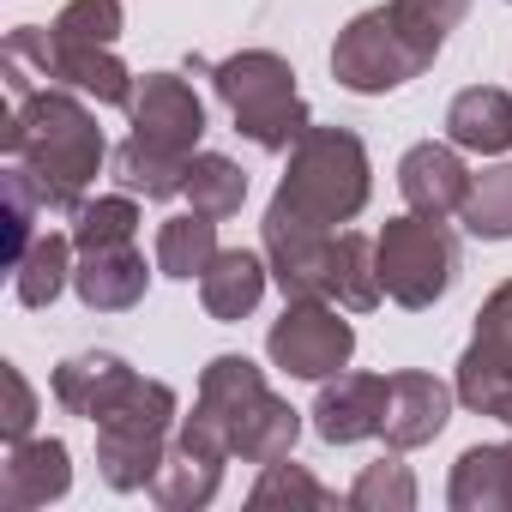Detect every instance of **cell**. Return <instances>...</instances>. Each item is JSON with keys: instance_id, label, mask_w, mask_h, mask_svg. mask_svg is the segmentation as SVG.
<instances>
[{"instance_id": "obj_34", "label": "cell", "mask_w": 512, "mask_h": 512, "mask_svg": "<svg viewBox=\"0 0 512 512\" xmlns=\"http://www.w3.org/2000/svg\"><path fill=\"white\" fill-rule=\"evenodd\" d=\"M506 458H512V440H506Z\"/></svg>"}, {"instance_id": "obj_6", "label": "cell", "mask_w": 512, "mask_h": 512, "mask_svg": "<svg viewBox=\"0 0 512 512\" xmlns=\"http://www.w3.org/2000/svg\"><path fill=\"white\" fill-rule=\"evenodd\" d=\"M440 43L428 31H416L398 7H374L362 19H350L332 43V79L356 97H386L410 79H422L434 67Z\"/></svg>"}, {"instance_id": "obj_9", "label": "cell", "mask_w": 512, "mask_h": 512, "mask_svg": "<svg viewBox=\"0 0 512 512\" xmlns=\"http://www.w3.org/2000/svg\"><path fill=\"white\" fill-rule=\"evenodd\" d=\"M458 404L476 416H494L512 428V278L482 302L476 314V338L458 356V380H452Z\"/></svg>"}, {"instance_id": "obj_4", "label": "cell", "mask_w": 512, "mask_h": 512, "mask_svg": "<svg viewBox=\"0 0 512 512\" xmlns=\"http://www.w3.org/2000/svg\"><path fill=\"white\" fill-rule=\"evenodd\" d=\"M193 416H199L235 458H247V464L284 458V452L296 446V434H302V416L266 386V374L253 368L247 356H217V362H205Z\"/></svg>"}, {"instance_id": "obj_23", "label": "cell", "mask_w": 512, "mask_h": 512, "mask_svg": "<svg viewBox=\"0 0 512 512\" xmlns=\"http://www.w3.org/2000/svg\"><path fill=\"white\" fill-rule=\"evenodd\" d=\"M217 217H205V211H187V217H169L163 229H157V272L163 278H205V266L217 260Z\"/></svg>"}, {"instance_id": "obj_28", "label": "cell", "mask_w": 512, "mask_h": 512, "mask_svg": "<svg viewBox=\"0 0 512 512\" xmlns=\"http://www.w3.org/2000/svg\"><path fill=\"white\" fill-rule=\"evenodd\" d=\"M139 235V205L133 193H109V199H85L73 211V247L91 253V247H121Z\"/></svg>"}, {"instance_id": "obj_26", "label": "cell", "mask_w": 512, "mask_h": 512, "mask_svg": "<svg viewBox=\"0 0 512 512\" xmlns=\"http://www.w3.org/2000/svg\"><path fill=\"white\" fill-rule=\"evenodd\" d=\"M247 506H253V512H272V506H308V512H326V506H338V494H332L326 482H314L302 464H290V452H284V458H272V464L260 470V482H253Z\"/></svg>"}, {"instance_id": "obj_14", "label": "cell", "mask_w": 512, "mask_h": 512, "mask_svg": "<svg viewBox=\"0 0 512 512\" xmlns=\"http://www.w3.org/2000/svg\"><path fill=\"white\" fill-rule=\"evenodd\" d=\"M452 398H458V392H452L446 380L422 374V368L386 374V422H380L386 446H392V452H416V446H428V440L446 428Z\"/></svg>"}, {"instance_id": "obj_19", "label": "cell", "mask_w": 512, "mask_h": 512, "mask_svg": "<svg viewBox=\"0 0 512 512\" xmlns=\"http://www.w3.org/2000/svg\"><path fill=\"white\" fill-rule=\"evenodd\" d=\"M266 278H272V266L260 260V253L223 247L217 260L205 266V278H199V302H205V314H211L217 326H235V320H247L253 308H260Z\"/></svg>"}, {"instance_id": "obj_20", "label": "cell", "mask_w": 512, "mask_h": 512, "mask_svg": "<svg viewBox=\"0 0 512 512\" xmlns=\"http://www.w3.org/2000/svg\"><path fill=\"white\" fill-rule=\"evenodd\" d=\"M446 133H452L458 151H482V157L512 151V97L494 91V85L458 91L452 109H446Z\"/></svg>"}, {"instance_id": "obj_18", "label": "cell", "mask_w": 512, "mask_h": 512, "mask_svg": "<svg viewBox=\"0 0 512 512\" xmlns=\"http://www.w3.org/2000/svg\"><path fill=\"white\" fill-rule=\"evenodd\" d=\"M139 374L121 362V356H109V350H85V356H67L61 368H55V404L61 410H73V416H85L91 428L127 398V386H133Z\"/></svg>"}, {"instance_id": "obj_24", "label": "cell", "mask_w": 512, "mask_h": 512, "mask_svg": "<svg viewBox=\"0 0 512 512\" xmlns=\"http://www.w3.org/2000/svg\"><path fill=\"white\" fill-rule=\"evenodd\" d=\"M380 260H374V235L362 229H338V260H332V302L350 314L380 308Z\"/></svg>"}, {"instance_id": "obj_21", "label": "cell", "mask_w": 512, "mask_h": 512, "mask_svg": "<svg viewBox=\"0 0 512 512\" xmlns=\"http://www.w3.org/2000/svg\"><path fill=\"white\" fill-rule=\"evenodd\" d=\"M446 500H452V512H512V458H506V446H470L452 464Z\"/></svg>"}, {"instance_id": "obj_16", "label": "cell", "mask_w": 512, "mask_h": 512, "mask_svg": "<svg viewBox=\"0 0 512 512\" xmlns=\"http://www.w3.org/2000/svg\"><path fill=\"white\" fill-rule=\"evenodd\" d=\"M73 488V458L61 440H7V464H0V506L7 512H31L49 506Z\"/></svg>"}, {"instance_id": "obj_15", "label": "cell", "mask_w": 512, "mask_h": 512, "mask_svg": "<svg viewBox=\"0 0 512 512\" xmlns=\"http://www.w3.org/2000/svg\"><path fill=\"white\" fill-rule=\"evenodd\" d=\"M386 422V374H332L314 398V434L326 446H356Z\"/></svg>"}, {"instance_id": "obj_5", "label": "cell", "mask_w": 512, "mask_h": 512, "mask_svg": "<svg viewBox=\"0 0 512 512\" xmlns=\"http://www.w3.org/2000/svg\"><path fill=\"white\" fill-rule=\"evenodd\" d=\"M211 85H217L223 109L235 115V133H247L260 151H290L314 127V115H308V103L296 91L290 61L272 55V49H241V55L217 61Z\"/></svg>"}, {"instance_id": "obj_11", "label": "cell", "mask_w": 512, "mask_h": 512, "mask_svg": "<svg viewBox=\"0 0 512 512\" xmlns=\"http://www.w3.org/2000/svg\"><path fill=\"white\" fill-rule=\"evenodd\" d=\"M229 458H235V452H229L199 416H187V422L175 428V440H169V452H163V464H157V476H151L145 494H151L157 506H169V512H193V506H205V500L217 494Z\"/></svg>"}, {"instance_id": "obj_22", "label": "cell", "mask_w": 512, "mask_h": 512, "mask_svg": "<svg viewBox=\"0 0 512 512\" xmlns=\"http://www.w3.org/2000/svg\"><path fill=\"white\" fill-rule=\"evenodd\" d=\"M73 235H61V229H43L31 247H25V260L13 266V296L25 302V308H49L67 284H73Z\"/></svg>"}, {"instance_id": "obj_31", "label": "cell", "mask_w": 512, "mask_h": 512, "mask_svg": "<svg viewBox=\"0 0 512 512\" xmlns=\"http://www.w3.org/2000/svg\"><path fill=\"white\" fill-rule=\"evenodd\" d=\"M55 37H73V43H109L121 37V0H73V7H61V19L49 25Z\"/></svg>"}, {"instance_id": "obj_8", "label": "cell", "mask_w": 512, "mask_h": 512, "mask_svg": "<svg viewBox=\"0 0 512 512\" xmlns=\"http://www.w3.org/2000/svg\"><path fill=\"white\" fill-rule=\"evenodd\" d=\"M374 260H380V290L398 308H434L458 278V241L440 217L410 211L374 235Z\"/></svg>"}, {"instance_id": "obj_1", "label": "cell", "mask_w": 512, "mask_h": 512, "mask_svg": "<svg viewBox=\"0 0 512 512\" xmlns=\"http://www.w3.org/2000/svg\"><path fill=\"white\" fill-rule=\"evenodd\" d=\"M0 145H7V163L25 169L49 217H73L109 157L97 115L79 97H67V85H37L13 97L7 121H0Z\"/></svg>"}, {"instance_id": "obj_12", "label": "cell", "mask_w": 512, "mask_h": 512, "mask_svg": "<svg viewBox=\"0 0 512 512\" xmlns=\"http://www.w3.org/2000/svg\"><path fill=\"white\" fill-rule=\"evenodd\" d=\"M332 260H338V235L332 229H308L290 217L266 211V266L278 278V290L290 302H332Z\"/></svg>"}, {"instance_id": "obj_2", "label": "cell", "mask_w": 512, "mask_h": 512, "mask_svg": "<svg viewBox=\"0 0 512 512\" xmlns=\"http://www.w3.org/2000/svg\"><path fill=\"white\" fill-rule=\"evenodd\" d=\"M133 139L115 151V181L145 199H175L187 187V163L199 157L205 133V103L193 97L187 79L175 73H145L133 85Z\"/></svg>"}, {"instance_id": "obj_13", "label": "cell", "mask_w": 512, "mask_h": 512, "mask_svg": "<svg viewBox=\"0 0 512 512\" xmlns=\"http://www.w3.org/2000/svg\"><path fill=\"white\" fill-rule=\"evenodd\" d=\"M470 169H464V157H458V145H434V139H422V145H410L404 151V163H398V193H404V205L416 211V217H458L464 211V199H470Z\"/></svg>"}, {"instance_id": "obj_3", "label": "cell", "mask_w": 512, "mask_h": 512, "mask_svg": "<svg viewBox=\"0 0 512 512\" xmlns=\"http://www.w3.org/2000/svg\"><path fill=\"white\" fill-rule=\"evenodd\" d=\"M368 145L350 127H308L290 145V169L272 193V217L308 223V229H338L368 205Z\"/></svg>"}, {"instance_id": "obj_32", "label": "cell", "mask_w": 512, "mask_h": 512, "mask_svg": "<svg viewBox=\"0 0 512 512\" xmlns=\"http://www.w3.org/2000/svg\"><path fill=\"white\" fill-rule=\"evenodd\" d=\"M0 392H7V410H0V434H7V440H25L31 422H37V398H31V386H25L19 362H0Z\"/></svg>"}, {"instance_id": "obj_30", "label": "cell", "mask_w": 512, "mask_h": 512, "mask_svg": "<svg viewBox=\"0 0 512 512\" xmlns=\"http://www.w3.org/2000/svg\"><path fill=\"white\" fill-rule=\"evenodd\" d=\"M0 187H7V266H19V260H25V247L37 241V211H43V199H37V187L25 181L19 163H7Z\"/></svg>"}, {"instance_id": "obj_27", "label": "cell", "mask_w": 512, "mask_h": 512, "mask_svg": "<svg viewBox=\"0 0 512 512\" xmlns=\"http://www.w3.org/2000/svg\"><path fill=\"white\" fill-rule=\"evenodd\" d=\"M464 229L482 235V241H506L512 235V163H494L470 181V199H464Z\"/></svg>"}, {"instance_id": "obj_29", "label": "cell", "mask_w": 512, "mask_h": 512, "mask_svg": "<svg viewBox=\"0 0 512 512\" xmlns=\"http://www.w3.org/2000/svg\"><path fill=\"white\" fill-rule=\"evenodd\" d=\"M350 506H356V512H410V506H416V476H410V464H398V458L368 464V470L356 476V488H350Z\"/></svg>"}, {"instance_id": "obj_17", "label": "cell", "mask_w": 512, "mask_h": 512, "mask_svg": "<svg viewBox=\"0 0 512 512\" xmlns=\"http://www.w3.org/2000/svg\"><path fill=\"white\" fill-rule=\"evenodd\" d=\"M145 284H151V272H145V253H139L133 241H121V247H91V253H79V266H73V290H79V302H85L91 314L139 308V302H145Z\"/></svg>"}, {"instance_id": "obj_10", "label": "cell", "mask_w": 512, "mask_h": 512, "mask_svg": "<svg viewBox=\"0 0 512 512\" xmlns=\"http://www.w3.org/2000/svg\"><path fill=\"white\" fill-rule=\"evenodd\" d=\"M266 356H272L284 374H296V380H332V374H344L350 356H356V326L344 320L338 302H314V296H308V302H290L284 320H272Z\"/></svg>"}, {"instance_id": "obj_7", "label": "cell", "mask_w": 512, "mask_h": 512, "mask_svg": "<svg viewBox=\"0 0 512 512\" xmlns=\"http://www.w3.org/2000/svg\"><path fill=\"white\" fill-rule=\"evenodd\" d=\"M169 428H175V392L163 380H133L127 398L97 422V464H103V482L133 494V488H151L163 452H169Z\"/></svg>"}, {"instance_id": "obj_33", "label": "cell", "mask_w": 512, "mask_h": 512, "mask_svg": "<svg viewBox=\"0 0 512 512\" xmlns=\"http://www.w3.org/2000/svg\"><path fill=\"white\" fill-rule=\"evenodd\" d=\"M392 7H398L416 31H428L434 43H446V31H458V25H464L470 0H392Z\"/></svg>"}, {"instance_id": "obj_25", "label": "cell", "mask_w": 512, "mask_h": 512, "mask_svg": "<svg viewBox=\"0 0 512 512\" xmlns=\"http://www.w3.org/2000/svg\"><path fill=\"white\" fill-rule=\"evenodd\" d=\"M187 199H193V211H205V217H235L241 205H247V175H241V163H229V157H217V151H199L193 163H187V187H181Z\"/></svg>"}]
</instances>
